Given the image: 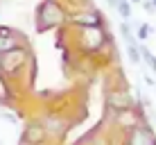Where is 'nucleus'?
I'll use <instances>...</instances> for the list:
<instances>
[{
	"label": "nucleus",
	"instance_id": "f257e3e1",
	"mask_svg": "<svg viewBox=\"0 0 156 145\" xmlns=\"http://www.w3.org/2000/svg\"><path fill=\"white\" fill-rule=\"evenodd\" d=\"M63 20H66V12H63V7L57 0H45L36 9V30L39 32L52 30L57 25H61Z\"/></svg>",
	"mask_w": 156,
	"mask_h": 145
},
{
	"label": "nucleus",
	"instance_id": "f03ea898",
	"mask_svg": "<svg viewBox=\"0 0 156 145\" xmlns=\"http://www.w3.org/2000/svg\"><path fill=\"white\" fill-rule=\"evenodd\" d=\"M25 59H27V52L18 45L12 48V50L0 52V73H5V75L18 73V68L25 63Z\"/></svg>",
	"mask_w": 156,
	"mask_h": 145
},
{
	"label": "nucleus",
	"instance_id": "7ed1b4c3",
	"mask_svg": "<svg viewBox=\"0 0 156 145\" xmlns=\"http://www.w3.org/2000/svg\"><path fill=\"white\" fill-rule=\"evenodd\" d=\"M104 32L100 30V25H90V27L82 30V50L86 52H95L104 45Z\"/></svg>",
	"mask_w": 156,
	"mask_h": 145
},
{
	"label": "nucleus",
	"instance_id": "20e7f679",
	"mask_svg": "<svg viewBox=\"0 0 156 145\" xmlns=\"http://www.w3.org/2000/svg\"><path fill=\"white\" fill-rule=\"evenodd\" d=\"M129 143L131 145H156V136L149 125H136V127H131Z\"/></svg>",
	"mask_w": 156,
	"mask_h": 145
},
{
	"label": "nucleus",
	"instance_id": "39448f33",
	"mask_svg": "<svg viewBox=\"0 0 156 145\" xmlns=\"http://www.w3.org/2000/svg\"><path fill=\"white\" fill-rule=\"evenodd\" d=\"M45 138V129H43V125L41 122H34V125H27V129H25V134L20 136V141L23 143H39Z\"/></svg>",
	"mask_w": 156,
	"mask_h": 145
},
{
	"label": "nucleus",
	"instance_id": "423d86ee",
	"mask_svg": "<svg viewBox=\"0 0 156 145\" xmlns=\"http://www.w3.org/2000/svg\"><path fill=\"white\" fill-rule=\"evenodd\" d=\"M18 45V36H16L14 30L9 27H0V52L5 50H12V48Z\"/></svg>",
	"mask_w": 156,
	"mask_h": 145
},
{
	"label": "nucleus",
	"instance_id": "0eeeda50",
	"mask_svg": "<svg viewBox=\"0 0 156 145\" xmlns=\"http://www.w3.org/2000/svg\"><path fill=\"white\" fill-rule=\"evenodd\" d=\"M41 125H43V129H45L48 134H52V136H59V134L66 129V122L59 120V118H55V116H48Z\"/></svg>",
	"mask_w": 156,
	"mask_h": 145
},
{
	"label": "nucleus",
	"instance_id": "6e6552de",
	"mask_svg": "<svg viewBox=\"0 0 156 145\" xmlns=\"http://www.w3.org/2000/svg\"><path fill=\"white\" fill-rule=\"evenodd\" d=\"M73 25H82V27H90V25H100V14H77L70 18Z\"/></svg>",
	"mask_w": 156,
	"mask_h": 145
},
{
	"label": "nucleus",
	"instance_id": "1a4fd4ad",
	"mask_svg": "<svg viewBox=\"0 0 156 145\" xmlns=\"http://www.w3.org/2000/svg\"><path fill=\"white\" fill-rule=\"evenodd\" d=\"M106 104H109L111 109L120 111V109H127L131 102H129V98H127L125 93H111V95H109V100H106Z\"/></svg>",
	"mask_w": 156,
	"mask_h": 145
},
{
	"label": "nucleus",
	"instance_id": "9d476101",
	"mask_svg": "<svg viewBox=\"0 0 156 145\" xmlns=\"http://www.w3.org/2000/svg\"><path fill=\"white\" fill-rule=\"evenodd\" d=\"M138 50H140V59H143V61H145V63H147V66H149V68H152V71H154V73H156V57L152 55V50H149V48H147V45H143V43H140V45H138Z\"/></svg>",
	"mask_w": 156,
	"mask_h": 145
},
{
	"label": "nucleus",
	"instance_id": "9b49d317",
	"mask_svg": "<svg viewBox=\"0 0 156 145\" xmlns=\"http://www.w3.org/2000/svg\"><path fill=\"white\" fill-rule=\"evenodd\" d=\"M118 14L122 16V20H129L131 18V0H118Z\"/></svg>",
	"mask_w": 156,
	"mask_h": 145
},
{
	"label": "nucleus",
	"instance_id": "f8f14e48",
	"mask_svg": "<svg viewBox=\"0 0 156 145\" xmlns=\"http://www.w3.org/2000/svg\"><path fill=\"white\" fill-rule=\"evenodd\" d=\"M12 98V93H9V86L5 84V77L0 75V102H9Z\"/></svg>",
	"mask_w": 156,
	"mask_h": 145
},
{
	"label": "nucleus",
	"instance_id": "ddd939ff",
	"mask_svg": "<svg viewBox=\"0 0 156 145\" xmlns=\"http://www.w3.org/2000/svg\"><path fill=\"white\" fill-rule=\"evenodd\" d=\"M149 32H152V30H149V25L143 23L140 27H138V32H136V34H138V41H145V39L149 36Z\"/></svg>",
	"mask_w": 156,
	"mask_h": 145
},
{
	"label": "nucleus",
	"instance_id": "4468645a",
	"mask_svg": "<svg viewBox=\"0 0 156 145\" xmlns=\"http://www.w3.org/2000/svg\"><path fill=\"white\" fill-rule=\"evenodd\" d=\"M140 2H143V7L147 9V12H154V9H156V7H154V2H149V0H140Z\"/></svg>",
	"mask_w": 156,
	"mask_h": 145
},
{
	"label": "nucleus",
	"instance_id": "2eb2a0df",
	"mask_svg": "<svg viewBox=\"0 0 156 145\" xmlns=\"http://www.w3.org/2000/svg\"><path fill=\"white\" fill-rule=\"evenodd\" d=\"M106 5H109L111 9H115V7H118V0H106Z\"/></svg>",
	"mask_w": 156,
	"mask_h": 145
},
{
	"label": "nucleus",
	"instance_id": "dca6fc26",
	"mask_svg": "<svg viewBox=\"0 0 156 145\" xmlns=\"http://www.w3.org/2000/svg\"><path fill=\"white\" fill-rule=\"evenodd\" d=\"M0 116H2V118H7V120H12V122L16 120V116H12V114H0Z\"/></svg>",
	"mask_w": 156,
	"mask_h": 145
},
{
	"label": "nucleus",
	"instance_id": "f3484780",
	"mask_svg": "<svg viewBox=\"0 0 156 145\" xmlns=\"http://www.w3.org/2000/svg\"><path fill=\"white\" fill-rule=\"evenodd\" d=\"M131 2H140V0H131Z\"/></svg>",
	"mask_w": 156,
	"mask_h": 145
}]
</instances>
